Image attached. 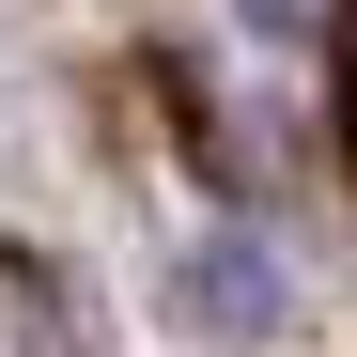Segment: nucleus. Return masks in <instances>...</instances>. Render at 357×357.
<instances>
[{"label":"nucleus","instance_id":"nucleus-2","mask_svg":"<svg viewBox=\"0 0 357 357\" xmlns=\"http://www.w3.org/2000/svg\"><path fill=\"white\" fill-rule=\"evenodd\" d=\"M342 155H357V0H342Z\"/></svg>","mask_w":357,"mask_h":357},{"label":"nucleus","instance_id":"nucleus-3","mask_svg":"<svg viewBox=\"0 0 357 357\" xmlns=\"http://www.w3.org/2000/svg\"><path fill=\"white\" fill-rule=\"evenodd\" d=\"M233 16H249V31H311V0H233Z\"/></svg>","mask_w":357,"mask_h":357},{"label":"nucleus","instance_id":"nucleus-1","mask_svg":"<svg viewBox=\"0 0 357 357\" xmlns=\"http://www.w3.org/2000/svg\"><path fill=\"white\" fill-rule=\"evenodd\" d=\"M187 311L202 326H264L280 311V264L249 249V233H218V249H187Z\"/></svg>","mask_w":357,"mask_h":357}]
</instances>
